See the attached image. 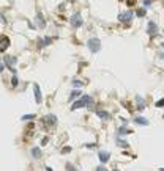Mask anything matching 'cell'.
<instances>
[{"label": "cell", "instance_id": "cell-1", "mask_svg": "<svg viewBox=\"0 0 164 171\" xmlns=\"http://www.w3.org/2000/svg\"><path fill=\"white\" fill-rule=\"evenodd\" d=\"M92 102H93V98H92V96H82V98H79V99L71 105V110H77V108L87 107V105H90Z\"/></svg>", "mask_w": 164, "mask_h": 171}, {"label": "cell", "instance_id": "cell-2", "mask_svg": "<svg viewBox=\"0 0 164 171\" xmlns=\"http://www.w3.org/2000/svg\"><path fill=\"white\" fill-rule=\"evenodd\" d=\"M88 49H90V52H99L101 49V41L98 38H92V39H88Z\"/></svg>", "mask_w": 164, "mask_h": 171}, {"label": "cell", "instance_id": "cell-3", "mask_svg": "<svg viewBox=\"0 0 164 171\" xmlns=\"http://www.w3.org/2000/svg\"><path fill=\"white\" fill-rule=\"evenodd\" d=\"M43 124L46 127H54L57 124V116L55 115H46L43 118Z\"/></svg>", "mask_w": 164, "mask_h": 171}, {"label": "cell", "instance_id": "cell-4", "mask_svg": "<svg viewBox=\"0 0 164 171\" xmlns=\"http://www.w3.org/2000/svg\"><path fill=\"white\" fill-rule=\"evenodd\" d=\"M133 19V13L131 11H125V13H120L118 14V20L120 22H123V24H129V20Z\"/></svg>", "mask_w": 164, "mask_h": 171}, {"label": "cell", "instance_id": "cell-5", "mask_svg": "<svg viewBox=\"0 0 164 171\" xmlns=\"http://www.w3.org/2000/svg\"><path fill=\"white\" fill-rule=\"evenodd\" d=\"M70 22H71V25L74 27V28H79V27H82V17H80L79 13H76V14L71 16Z\"/></svg>", "mask_w": 164, "mask_h": 171}, {"label": "cell", "instance_id": "cell-6", "mask_svg": "<svg viewBox=\"0 0 164 171\" xmlns=\"http://www.w3.org/2000/svg\"><path fill=\"white\" fill-rule=\"evenodd\" d=\"M147 33L150 36H155L156 33H158V25L155 22H148V27H147Z\"/></svg>", "mask_w": 164, "mask_h": 171}, {"label": "cell", "instance_id": "cell-7", "mask_svg": "<svg viewBox=\"0 0 164 171\" xmlns=\"http://www.w3.org/2000/svg\"><path fill=\"white\" fill-rule=\"evenodd\" d=\"M8 46H10V39L8 38L6 36L0 38V52H5L6 49H8Z\"/></svg>", "mask_w": 164, "mask_h": 171}, {"label": "cell", "instance_id": "cell-8", "mask_svg": "<svg viewBox=\"0 0 164 171\" xmlns=\"http://www.w3.org/2000/svg\"><path fill=\"white\" fill-rule=\"evenodd\" d=\"M98 157H99L101 163H107V162H109V159H111V154L106 152V151H99V152H98Z\"/></svg>", "mask_w": 164, "mask_h": 171}, {"label": "cell", "instance_id": "cell-9", "mask_svg": "<svg viewBox=\"0 0 164 171\" xmlns=\"http://www.w3.org/2000/svg\"><path fill=\"white\" fill-rule=\"evenodd\" d=\"M33 93H35V100H36V104H41V90H39V86L35 83L33 85Z\"/></svg>", "mask_w": 164, "mask_h": 171}, {"label": "cell", "instance_id": "cell-10", "mask_svg": "<svg viewBox=\"0 0 164 171\" xmlns=\"http://www.w3.org/2000/svg\"><path fill=\"white\" fill-rule=\"evenodd\" d=\"M5 64L8 66V68H13L16 64V57H10V55H6L5 57Z\"/></svg>", "mask_w": 164, "mask_h": 171}, {"label": "cell", "instance_id": "cell-11", "mask_svg": "<svg viewBox=\"0 0 164 171\" xmlns=\"http://www.w3.org/2000/svg\"><path fill=\"white\" fill-rule=\"evenodd\" d=\"M51 43H52V39H51V38H39V41H38V47L41 49V47H44V46L51 44Z\"/></svg>", "mask_w": 164, "mask_h": 171}, {"label": "cell", "instance_id": "cell-12", "mask_svg": "<svg viewBox=\"0 0 164 171\" xmlns=\"http://www.w3.org/2000/svg\"><path fill=\"white\" fill-rule=\"evenodd\" d=\"M133 121L136 122V124H142V126H147V124H148V121H147L145 118H140V116H137V118H134Z\"/></svg>", "mask_w": 164, "mask_h": 171}, {"label": "cell", "instance_id": "cell-13", "mask_svg": "<svg viewBox=\"0 0 164 171\" xmlns=\"http://www.w3.org/2000/svg\"><path fill=\"white\" fill-rule=\"evenodd\" d=\"M136 100H137V108H139V110H144V108H145V102H144V99L140 98V96H137Z\"/></svg>", "mask_w": 164, "mask_h": 171}, {"label": "cell", "instance_id": "cell-14", "mask_svg": "<svg viewBox=\"0 0 164 171\" xmlns=\"http://www.w3.org/2000/svg\"><path fill=\"white\" fill-rule=\"evenodd\" d=\"M32 155L35 157V159H39V157H41V152H39V148H33V149H32Z\"/></svg>", "mask_w": 164, "mask_h": 171}, {"label": "cell", "instance_id": "cell-15", "mask_svg": "<svg viewBox=\"0 0 164 171\" xmlns=\"http://www.w3.org/2000/svg\"><path fill=\"white\" fill-rule=\"evenodd\" d=\"M136 14H137L139 17H142V16H145V10H144V8H140V10H137V11H136Z\"/></svg>", "mask_w": 164, "mask_h": 171}, {"label": "cell", "instance_id": "cell-16", "mask_svg": "<svg viewBox=\"0 0 164 171\" xmlns=\"http://www.w3.org/2000/svg\"><path fill=\"white\" fill-rule=\"evenodd\" d=\"M98 116H99V118H102V119H106V118H109V115H107L106 112H98Z\"/></svg>", "mask_w": 164, "mask_h": 171}, {"label": "cell", "instance_id": "cell-17", "mask_svg": "<svg viewBox=\"0 0 164 171\" xmlns=\"http://www.w3.org/2000/svg\"><path fill=\"white\" fill-rule=\"evenodd\" d=\"M121 135H125V134H129V130H128V129H125V126H121L120 127V130H118Z\"/></svg>", "mask_w": 164, "mask_h": 171}, {"label": "cell", "instance_id": "cell-18", "mask_svg": "<svg viewBox=\"0 0 164 171\" xmlns=\"http://www.w3.org/2000/svg\"><path fill=\"white\" fill-rule=\"evenodd\" d=\"M11 85H13V86H16V85H17V77H16V74H13V80H11Z\"/></svg>", "mask_w": 164, "mask_h": 171}, {"label": "cell", "instance_id": "cell-19", "mask_svg": "<svg viewBox=\"0 0 164 171\" xmlns=\"http://www.w3.org/2000/svg\"><path fill=\"white\" fill-rule=\"evenodd\" d=\"M47 141H49V138H47V136H43V138H41V146H46Z\"/></svg>", "mask_w": 164, "mask_h": 171}, {"label": "cell", "instance_id": "cell-20", "mask_svg": "<svg viewBox=\"0 0 164 171\" xmlns=\"http://www.w3.org/2000/svg\"><path fill=\"white\" fill-rule=\"evenodd\" d=\"M77 94H80V91H77V90H74V91L71 93V96H70V100H71V99H74V98H76Z\"/></svg>", "mask_w": 164, "mask_h": 171}, {"label": "cell", "instance_id": "cell-21", "mask_svg": "<svg viewBox=\"0 0 164 171\" xmlns=\"http://www.w3.org/2000/svg\"><path fill=\"white\" fill-rule=\"evenodd\" d=\"M66 171H77V170L74 168V165H71V163H68V165H66Z\"/></svg>", "mask_w": 164, "mask_h": 171}, {"label": "cell", "instance_id": "cell-22", "mask_svg": "<svg viewBox=\"0 0 164 171\" xmlns=\"http://www.w3.org/2000/svg\"><path fill=\"white\" fill-rule=\"evenodd\" d=\"M159 57H161V58H164V44H161V46H159Z\"/></svg>", "mask_w": 164, "mask_h": 171}, {"label": "cell", "instance_id": "cell-23", "mask_svg": "<svg viewBox=\"0 0 164 171\" xmlns=\"http://www.w3.org/2000/svg\"><path fill=\"white\" fill-rule=\"evenodd\" d=\"M68 152H71V148L70 146H66V148L62 149V154H68Z\"/></svg>", "mask_w": 164, "mask_h": 171}, {"label": "cell", "instance_id": "cell-24", "mask_svg": "<svg viewBox=\"0 0 164 171\" xmlns=\"http://www.w3.org/2000/svg\"><path fill=\"white\" fill-rule=\"evenodd\" d=\"M117 145H118V146H123V148H126V146H128V143H125L123 140H118V141H117Z\"/></svg>", "mask_w": 164, "mask_h": 171}, {"label": "cell", "instance_id": "cell-25", "mask_svg": "<svg viewBox=\"0 0 164 171\" xmlns=\"http://www.w3.org/2000/svg\"><path fill=\"white\" fill-rule=\"evenodd\" d=\"M33 118H35V115H25V116H22V119H33Z\"/></svg>", "mask_w": 164, "mask_h": 171}, {"label": "cell", "instance_id": "cell-26", "mask_svg": "<svg viewBox=\"0 0 164 171\" xmlns=\"http://www.w3.org/2000/svg\"><path fill=\"white\" fill-rule=\"evenodd\" d=\"M156 107H164V99H159L156 102Z\"/></svg>", "mask_w": 164, "mask_h": 171}, {"label": "cell", "instance_id": "cell-27", "mask_svg": "<svg viewBox=\"0 0 164 171\" xmlns=\"http://www.w3.org/2000/svg\"><path fill=\"white\" fill-rule=\"evenodd\" d=\"M73 85H74V86H82V82H79V80H74V82H73Z\"/></svg>", "mask_w": 164, "mask_h": 171}, {"label": "cell", "instance_id": "cell-28", "mask_svg": "<svg viewBox=\"0 0 164 171\" xmlns=\"http://www.w3.org/2000/svg\"><path fill=\"white\" fill-rule=\"evenodd\" d=\"M128 5L129 6H134L136 5V0H128Z\"/></svg>", "mask_w": 164, "mask_h": 171}, {"label": "cell", "instance_id": "cell-29", "mask_svg": "<svg viewBox=\"0 0 164 171\" xmlns=\"http://www.w3.org/2000/svg\"><path fill=\"white\" fill-rule=\"evenodd\" d=\"M150 3H152V0H144V6H148Z\"/></svg>", "mask_w": 164, "mask_h": 171}, {"label": "cell", "instance_id": "cell-30", "mask_svg": "<svg viewBox=\"0 0 164 171\" xmlns=\"http://www.w3.org/2000/svg\"><path fill=\"white\" fill-rule=\"evenodd\" d=\"M96 171H107V170H106L104 166H98V168H96Z\"/></svg>", "mask_w": 164, "mask_h": 171}, {"label": "cell", "instance_id": "cell-31", "mask_svg": "<svg viewBox=\"0 0 164 171\" xmlns=\"http://www.w3.org/2000/svg\"><path fill=\"white\" fill-rule=\"evenodd\" d=\"M2 69H3V68H2V64H0V71H2Z\"/></svg>", "mask_w": 164, "mask_h": 171}, {"label": "cell", "instance_id": "cell-32", "mask_svg": "<svg viewBox=\"0 0 164 171\" xmlns=\"http://www.w3.org/2000/svg\"><path fill=\"white\" fill-rule=\"evenodd\" d=\"M159 171H164V168H159Z\"/></svg>", "mask_w": 164, "mask_h": 171}, {"label": "cell", "instance_id": "cell-33", "mask_svg": "<svg viewBox=\"0 0 164 171\" xmlns=\"http://www.w3.org/2000/svg\"><path fill=\"white\" fill-rule=\"evenodd\" d=\"M114 171H118V170H114Z\"/></svg>", "mask_w": 164, "mask_h": 171}]
</instances>
